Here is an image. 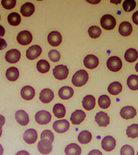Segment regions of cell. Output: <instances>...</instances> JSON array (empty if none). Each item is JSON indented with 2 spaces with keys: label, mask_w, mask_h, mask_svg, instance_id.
I'll list each match as a JSON object with an SVG mask.
<instances>
[{
  "label": "cell",
  "mask_w": 138,
  "mask_h": 155,
  "mask_svg": "<svg viewBox=\"0 0 138 155\" xmlns=\"http://www.w3.org/2000/svg\"><path fill=\"white\" fill-rule=\"evenodd\" d=\"M5 117H4L3 115H2V114H0V125L3 126L4 124H5Z\"/></svg>",
  "instance_id": "bcb514c9"
},
{
  "label": "cell",
  "mask_w": 138,
  "mask_h": 155,
  "mask_svg": "<svg viewBox=\"0 0 138 155\" xmlns=\"http://www.w3.org/2000/svg\"><path fill=\"white\" fill-rule=\"evenodd\" d=\"M17 41L21 45H28L32 41V35L28 31H21L17 35Z\"/></svg>",
  "instance_id": "ba28073f"
},
{
  "label": "cell",
  "mask_w": 138,
  "mask_h": 155,
  "mask_svg": "<svg viewBox=\"0 0 138 155\" xmlns=\"http://www.w3.org/2000/svg\"><path fill=\"white\" fill-rule=\"evenodd\" d=\"M7 47V43L2 38H0V50H2Z\"/></svg>",
  "instance_id": "b9f144b4"
},
{
  "label": "cell",
  "mask_w": 138,
  "mask_h": 155,
  "mask_svg": "<svg viewBox=\"0 0 138 155\" xmlns=\"http://www.w3.org/2000/svg\"><path fill=\"white\" fill-rule=\"evenodd\" d=\"M62 41V37H61V33L58 31H53L50 32L48 35V41L51 46H58Z\"/></svg>",
  "instance_id": "5bb4252c"
},
{
  "label": "cell",
  "mask_w": 138,
  "mask_h": 155,
  "mask_svg": "<svg viewBox=\"0 0 138 155\" xmlns=\"http://www.w3.org/2000/svg\"><path fill=\"white\" fill-rule=\"evenodd\" d=\"M4 35H5V28L2 25H0V37L4 36Z\"/></svg>",
  "instance_id": "7dc6e473"
},
{
  "label": "cell",
  "mask_w": 138,
  "mask_h": 155,
  "mask_svg": "<svg viewBox=\"0 0 138 155\" xmlns=\"http://www.w3.org/2000/svg\"><path fill=\"white\" fill-rule=\"evenodd\" d=\"M68 68L64 64H58L55 66L53 69V74L58 80H64L68 75Z\"/></svg>",
  "instance_id": "7a4b0ae2"
},
{
  "label": "cell",
  "mask_w": 138,
  "mask_h": 155,
  "mask_svg": "<svg viewBox=\"0 0 138 155\" xmlns=\"http://www.w3.org/2000/svg\"><path fill=\"white\" fill-rule=\"evenodd\" d=\"M64 153L66 155H80L81 148L77 143H69L64 149Z\"/></svg>",
  "instance_id": "603a6c76"
},
{
  "label": "cell",
  "mask_w": 138,
  "mask_h": 155,
  "mask_svg": "<svg viewBox=\"0 0 138 155\" xmlns=\"http://www.w3.org/2000/svg\"><path fill=\"white\" fill-rule=\"evenodd\" d=\"M136 155H138V152H137V153H136Z\"/></svg>",
  "instance_id": "f5cc1de1"
},
{
  "label": "cell",
  "mask_w": 138,
  "mask_h": 155,
  "mask_svg": "<svg viewBox=\"0 0 138 155\" xmlns=\"http://www.w3.org/2000/svg\"><path fill=\"white\" fill-rule=\"evenodd\" d=\"M44 139V140H48L50 142L52 143L54 141V134L50 130H44V131L41 134V140Z\"/></svg>",
  "instance_id": "ab89813d"
},
{
  "label": "cell",
  "mask_w": 138,
  "mask_h": 155,
  "mask_svg": "<svg viewBox=\"0 0 138 155\" xmlns=\"http://www.w3.org/2000/svg\"><path fill=\"white\" fill-rule=\"evenodd\" d=\"M1 3L5 9H12L16 5V1L15 0H2Z\"/></svg>",
  "instance_id": "60d3db41"
},
{
  "label": "cell",
  "mask_w": 138,
  "mask_h": 155,
  "mask_svg": "<svg viewBox=\"0 0 138 155\" xmlns=\"http://www.w3.org/2000/svg\"><path fill=\"white\" fill-rule=\"evenodd\" d=\"M3 152H4L3 147H2V146L0 144V155L3 154Z\"/></svg>",
  "instance_id": "c3c4849f"
},
{
  "label": "cell",
  "mask_w": 138,
  "mask_h": 155,
  "mask_svg": "<svg viewBox=\"0 0 138 155\" xmlns=\"http://www.w3.org/2000/svg\"><path fill=\"white\" fill-rule=\"evenodd\" d=\"M37 139H38V133L33 128L28 129L23 134V140L28 144H33L37 141Z\"/></svg>",
  "instance_id": "52a82bcc"
},
{
  "label": "cell",
  "mask_w": 138,
  "mask_h": 155,
  "mask_svg": "<svg viewBox=\"0 0 138 155\" xmlns=\"http://www.w3.org/2000/svg\"></svg>",
  "instance_id": "db71d44e"
},
{
  "label": "cell",
  "mask_w": 138,
  "mask_h": 155,
  "mask_svg": "<svg viewBox=\"0 0 138 155\" xmlns=\"http://www.w3.org/2000/svg\"><path fill=\"white\" fill-rule=\"evenodd\" d=\"M38 150L41 154H48L52 150V143L48 140L42 139L38 143Z\"/></svg>",
  "instance_id": "8fae6325"
},
{
  "label": "cell",
  "mask_w": 138,
  "mask_h": 155,
  "mask_svg": "<svg viewBox=\"0 0 138 155\" xmlns=\"http://www.w3.org/2000/svg\"><path fill=\"white\" fill-rule=\"evenodd\" d=\"M70 127V124L65 119H61V120H58L54 121L53 124V129L55 130L57 133L63 134L67 131V130Z\"/></svg>",
  "instance_id": "8992f818"
},
{
  "label": "cell",
  "mask_w": 138,
  "mask_h": 155,
  "mask_svg": "<svg viewBox=\"0 0 138 155\" xmlns=\"http://www.w3.org/2000/svg\"><path fill=\"white\" fill-rule=\"evenodd\" d=\"M36 68L39 72L41 73H47L50 69V64L48 61L41 59L37 62Z\"/></svg>",
  "instance_id": "1f68e13d"
},
{
  "label": "cell",
  "mask_w": 138,
  "mask_h": 155,
  "mask_svg": "<svg viewBox=\"0 0 138 155\" xmlns=\"http://www.w3.org/2000/svg\"><path fill=\"white\" fill-rule=\"evenodd\" d=\"M58 95L63 100L70 99L74 95V89L69 86H64L61 87L58 91Z\"/></svg>",
  "instance_id": "44dd1931"
},
{
  "label": "cell",
  "mask_w": 138,
  "mask_h": 155,
  "mask_svg": "<svg viewBox=\"0 0 138 155\" xmlns=\"http://www.w3.org/2000/svg\"><path fill=\"white\" fill-rule=\"evenodd\" d=\"M91 139L92 134L88 130H82L81 132H80V134H78V137H77V140H78L79 143H82V144L89 143Z\"/></svg>",
  "instance_id": "83f0119b"
},
{
  "label": "cell",
  "mask_w": 138,
  "mask_h": 155,
  "mask_svg": "<svg viewBox=\"0 0 138 155\" xmlns=\"http://www.w3.org/2000/svg\"><path fill=\"white\" fill-rule=\"evenodd\" d=\"M21 14L25 17H29L34 13V5L31 2H25L21 5L20 8Z\"/></svg>",
  "instance_id": "d4e9b609"
},
{
  "label": "cell",
  "mask_w": 138,
  "mask_h": 155,
  "mask_svg": "<svg viewBox=\"0 0 138 155\" xmlns=\"http://www.w3.org/2000/svg\"><path fill=\"white\" fill-rule=\"evenodd\" d=\"M8 23L12 26H17L21 22V16L16 12H12L8 15Z\"/></svg>",
  "instance_id": "d6a6232c"
},
{
  "label": "cell",
  "mask_w": 138,
  "mask_h": 155,
  "mask_svg": "<svg viewBox=\"0 0 138 155\" xmlns=\"http://www.w3.org/2000/svg\"><path fill=\"white\" fill-rule=\"evenodd\" d=\"M101 147L105 151H111L116 147V140L112 136H106L102 139Z\"/></svg>",
  "instance_id": "9c48e42d"
},
{
  "label": "cell",
  "mask_w": 138,
  "mask_h": 155,
  "mask_svg": "<svg viewBox=\"0 0 138 155\" xmlns=\"http://www.w3.org/2000/svg\"><path fill=\"white\" fill-rule=\"evenodd\" d=\"M48 58H49L50 60H51V61H53V62H57V61H59L60 58H61V54H60L59 51H57V50H51V51H49V53H48Z\"/></svg>",
  "instance_id": "f35d334b"
},
{
  "label": "cell",
  "mask_w": 138,
  "mask_h": 155,
  "mask_svg": "<svg viewBox=\"0 0 138 155\" xmlns=\"http://www.w3.org/2000/svg\"><path fill=\"white\" fill-rule=\"evenodd\" d=\"M107 66L109 70L113 72H117L121 69L122 61L117 56H111L107 59Z\"/></svg>",
  "instance_id": "5b68a950"
},
{
  "label": "cell",
  "mask_w": 138,
  "mask_h": 155,
  "mask_svg": "<svg viewBox=\"0 0 138 155\" xmlns=\"http://www.w3.org/2000/svg\"><path fill=\"white\" fill-rule=\"evenodd\" d=\"M88 73L85 70H79L72 77V84L75 87H82L88 81Z\"/></svg>",
  "instance_id": "6da1fadb"
},
{
  "label": "cell",
  "mask_w": 138,
  "mask_h": 155,
  "mask_svg": "<svg viewBox=\"0 0 138 155\" xmlns=\"http://www.w3.org/2000/svg\"><path fill=\"white\" fill-rule=\"evenodd\" d=\"M122 84L118 81H114L109 84L107 87V91L112 95H117L122 91Z\"/></svg>",
  "instance_id": "4316f807"
},
{
  "label": "cell",
  "mask_w": 138,
  "mask_h": 155,
  "mask_svg": "<svg viewBox=\"0 0 138 155\" xmlns=\"http://www.w3.org/2000/svg\"><path fill=\"white\" fill-rule=\"evenodd\" d=\"M15 117L18 124L21 126H26L29 123V116L24 110H17L15 114Z\"/></svg>",
  "instance_id": "30bf717a"
},
{
  "label": "cell",
  "mask_w": 138,
  "mask_h": 155,
  "mask_svg": "<svg viewBox=\"0 0 138 155\" xmlns=\"http://www.w3.org/2000/svg\"><path fill=\"white\" fill-rule=\"evenodd\" d=\"M135 70L138 72V63L137 64H136V65H135Z\"/></svg>",
  "instance_id": "f907efd6"
},
{
  "label": "cell",
  "mask_w": 138,
  "mask_h": 155,
  "mask_svg": "<svg viewBox=\"0 0 138 155\" xmlns=\"http://www.w3.org/2000/svg\"><path fill=\"white\" fill-rule=\"evenodd\" d=\"M21 97L25 101H31V99L34 98V94H35V91L31 86L26 85L25 87H23L21 90Z\"/></svg>",
  "instance_id": "d6986e66"
},
{
  "label": "cell",
  "mask_w": 138,
  "mask_h": 155,
  "mask_svg": "<svg viewBox=\"0 0 138 155\" xmlns=\"http://www.w3.org/2000/svg\"><path fill=\"white\" fill-rule=\"evenodd\" d=\"M88 155H103V154H102L101 151L95 149V150H90V151L88 153Z\"/></svg>",
  "instance_id": "ee69618b"
},
{
  "label": "cell",
  "mask_w": 138,
  "mask_h": 155,
  "mask_svg": "<svg viewBox=\"0 0 138 155\" xmlns=\"http://www.w3.org/2000/svg\"><path fill=\"white\" fill-rule=\"evenodd\" d=\"M120 114L123 119H126V120L133 119L136 115V110L132 106H125L121 108Z\"/></svg>",
  "instance_id": "9a60e30c"
},
{
  "label": "cell",
  "mask_w": 138,
  "mask_h": 155,
  "mask_svg": "<svg viewBox=\"0 0 138 155\" xmlns=\"http://www.w3.org/2000/svg\"><path fill=\"white\" fill-rule=\"evenodd\" d=\"M2 126L0 125V137L2 136Z\"/></svg>",
  "instance_id": "681fc988"
},
{
  "label": "cell",
  "mask_w": 138,
  "mask_h": 155,
  "mask_svg": "<svg viewBox=\"0 0 138 155\" xmlns=\"http://www.w3.org/2000/svg\"><path fill=\"white\" fill-rule=\"evenodd\" d=\"M126 84L129 88L133 91H136L138 90V75L136 74H131L129 76L126 81Z\"/></svg>",
  "instance_id": "4dcf8cb0"
},
{
  "label": "cell",
  "mask_w": 138,
  "mask_h": 155,
  "mask_svg": "<svg viewBox=\"0 0 138 155\" xmlns=\"http://www.w3.org/2000/svg\"><path fill=\"white\" fill-rule=\"evenodd\" d=\"M20 57H21V53L18 50L11 49L7 51L5 58L7 62L10 63V64H15L19 61Z\"/></svg>",
  "instance_id": "4fadbf2b"
},
{
  "label": "cell",
  "mask_w": 138,
  "mask_h": 155,
  "mask_svg": "<svg viewBox=\"0 0 138 155\" xmlns=\"http://www.w3.org/2000/svg\"><path fill=\"white\" fill-rule=\"evenodd\" d=\"M132 19H133V22L138 25V11H136V12L133 13V16H132Z\"/></svg>",
  "instance_id": "7bdbcfd3"
},
{
  "label": "cell",
  "mask_w": 138,
  "mask_h": 155,
  "mask_svg": "<svg viewBox=\"0 0 138 155\" xmlns=\"http://www.w3.org/2000/svg\"><path fill=\"white\" fill-rule=\"evenodd\" d=\"M99 64L98 58L94 54H87L84 59V64L88 69H94Z\"/></svg>",
  "instance_id": "2e32d148"
},
{
  "label": "cell",
  "mask_w": 138,
  "mask_h": 155,
  "mask_svg": "<svg viewBox=\"0 0 138 155\" xmlns=\"http://www.w3.org/2000/svg\"><path fill=\"white\" fill-rule=\"evenodd\" d=\"M110 99L106 94H103V95H100L98 98V105L99 107H101L103 109H107L110 107Z\"/></svg>",
  "instance_id": "836d02e7"
},
{
  "label": "cell",
  "mask_w": 138,
  "mask_h": 155,
  "mask_svg": "<svg viewBox=\"0 0 138 155\" xmlns=\"http://www.w3.org/2000/svg\"><path fill=\"white\" fill-rule=\"evenodd\" d=\"M88 34L90 38H97L101 34V29L98 26L93 25L88 28Z\"/></svg>",
  "instance_id": "d590c367"
},
{
  "label": "cell",
  "mask_w": 138,
  "mask_h": 155,
  "mask_svg": "<svg viewBox=\"0 0 138 155\" xmlns=\"http://www.w3.org/2000/svg\"><path fill=\"white\" fill-rule=\"evenodd\" d=\"M34 119L38 124L41 125H46L51 121V114L47 110H39L35 114Z\"/></svg>",
  "instance_id": "3957f363"
},
{
  "label": "cell",
  "mask_w": 138,
  "mask_h": 155,
  "mask_svg": "<svg viewBox=\"0 0 138 155\" xmlns=\"http://www.w3.org/2000/svg\"><path fill=\"white\" fill-rule=\"evenodd\" d=\"M113 2V3H117V4H118V3H120V1H118V2Z\"/></svg>",
  "instance_id": "816d5d0a"
},
{
  "label": "cell",
  "mask_w": 138,
  "mask_h": 155,
  "mask_svg": "<svg viewBox=\"0 0 138 155\" xmlns=\"http://www.w3.org/2000/svg\"><path fill=\"white\" fill-rule=\"evenodd\" d=\"M86 117V114L81 110H76L71 114V121L74 125H78L82 123Z\"/></svg>",
  "instance_id": "e0dca14e"
},
{
  "label": "cell",
  "mask_w": 138,
  "mask_h": 155,
  "mask_svg": "<svg viewBox=\"0 0 138 155\" xmlns=\"http://www.w3.org/2000/svg\"><path fill=\"white\" fill-rule=\"evenodd\" d=\"M5 76H6V78L9 81H15L19 77V71L18 69L15 67H11V68H8L6 70V72H5Z\"/></svg>",
  "instance_id": "484cf974"
},
{
  "label": "cell",
  "mask_w": 138,
  "mask_h": 155,
  "mask_svg": "<svg viewBox=\"0 0 138 155\" xmlns=\"http://www.w3.org/2000/svg\"><path fill=\"white\" fill-rule=\"evenodd\" d=\"M41 54V48L39 45H34L28 48L26 51V58L29 60H34L40 56Z\"/></svg>",
  "instance_id": "ac0fdd59"
},
{
  "label": "cell",
  "mask_w": 138,
  "mask_h": 155,
  "mask_svg": "<svg viewBox=\"0 0 138 155\" xmlns=\"http://www.w3.org/2000/svg\"><path fill=\"white\" fill-rule=\"evenodd\" d=\"M132 30H133V27L128 21H123L119 25L118 31L122 36H129L131 34Z\"/></svg>",
  "instance_id": "7402d4cb"
},
{
  "label": "cell",
  "mask_w": 138,
  "mask_h": 155,
  "mask_svg": "<svg viewBox=\"0 0 138 155\" xmlns=\"http://www.w3.org/2000/svg\"><path fill=\"white\" fill-rule=\"evenodd\" d=\"M138 58V52L135 48H129L124 54V58L127 62H134Z\"/></svg>",
  "instance_id": "f546056e"
},
{
  "label": "cell",
  "mask_w": 138,
  "mask_h": 155,
  "mask_svg": "<svg viewBox=\"0 0 138 155\" xmlns=\"http://www.w3.org/2000/svg\"><path fill=\"white\" fill-rule=\"evenodd\" d=\"M126 135L130 138H136L138 137V124H133L126 128Z\"/></svg>",
  "instance_id": "e575fe53"
},
{
  "label": "cell",
  "mask_w": 138,
  "mask_h": 155,
  "mask_svg": "<svg viewBox=\"0 0 138 155\" xmlns=\"http://www.w3.org/2000/svg\"><path fill=\"white\" fill-rule=\"evenodd\" d=\"M95 121L100 127H107L110 124V117L107 113L100 111L95 115Z\"/></svg>",
  "instance_id": "7c38bea8"
},
{
  "label": "cell",
  "mask_w": 138,
  "mask_h": 155,
  "mask_svg": "<svg viewBox=\"0 0 138 155\" xmlns=\"http://www.w3.org/2000/svg\"><path fill=\"white\" fill-rule=\"evenodd\" d=\"M15 155H30L28 151L25 150H19L18 152H17L16 154Z\"/></svg>",
  "instance_id": "f6af8a7d"
},
{
  "label": "cell",
  "mask_w": 138,
  "mask_h": 155,
  "mask_svg": "<svg viewBox=\"0 0 138 155\" xmlns=\"http://www.w3.org/2000/svg\"><path fill=\"white\" fill-rule=\"evenodd\" d=\"M136 5L134 0H125L123 2V8L125 12H131L135 8Z\"/></svg>",
  "instance_id": "8d00e7d4"
},
{
  "label": "cell",
  "mask_w": 138,
  "mask_h": 155,
  "mask_svg": "<svg viewBox=\"0 0 138 155\" xmlns=\"http://www.w3.org/2000/svg\"><path fill=\"white\" fill-rule=\"evenodd\" d=\"M100 25L106 30H112L116 26V20L111 15H104L100 18Z\"/></svg>",
  "instance_id": "277c9868"
},
{
  "label": "cell",
  "mask_w": 138,
  "mask_h": 155,
  "mask_svg": "<svg viewBox=\"0 0 138 155\" xmlns=\"http://www.w3.org/2000/svg\"><path fill=\"white\" fill-rule=\"evenodd\" d=\"M82 105L85 110H90L95 107V97L91 94L86 95L83 98Z\"/></svg>",
  "instance_id": "cb8c5ba5"
},
{
  "label": "cell",
  "mask_w": 138,
  "mask_h": 155,
  "mask_svg": "<svg viewBox=\"0 0 138 155\" xmlns=\"http://www.w3.org/2000/svg\"><path fill=\"white\" fill-rule=\"evenodd\" d=\"M54 98V92L52 90L49 89V88H44L41 91L39 94V99L40 101L44 104H48L50 103Z\"/></svg>",
  "instance_id": "ffe728a7"
},
{
  "label": "cell",
  "mask_w": 138,
  "mask_h": 155,
  "mask_svg": "<svg viewBox=\"0 0 138 155\" xmlns=\"http://www.w3.org/2000/svg\"><path fill=\"white\" fill-rule=\"evenodd\" d=\"M134 153L133 147L129 144H125L120 149V155H134Z\"/></svg>",
  "instance_id": "74e56055"
},
{
  "label": "cell",
  "mask_w": 138,
  "mask_h": 155,
  "mask_svg": "<svg viewBox=\"0 0 138 155\" xmlns=\"http://www.w3.org/2000/svg\"><path fill=\"white\" fill-rule=\"evenodd\" d=\"M53 113H54V115L58 118H63L66 114L65 107L62 104L58 103L54 104L53 107Z\"/></svg>",
  "instance_id": "f1b7e54d"
}]
</instances>
